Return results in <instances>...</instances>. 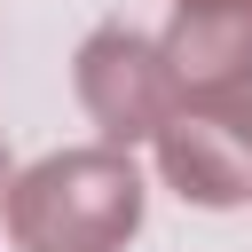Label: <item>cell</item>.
Returning <instances> with one entry per match:
<instances>
[{
    "label": "cell",
    "mask_w": 252,
    "mask_h": 252,
    "mask_svg": "<svg viewBox=\"0 0 252 252\" xmlns=\"http://www.w3.org/2000/svg\"><path fill=\"white\" fill-rule=\"evenodd\" d=\"M24 252H110L134 220H142V181L126 158L110 150H79V158H55L39 165L16 205H8Z\"/></svg>",
    "instance_id": "cell-1"
},
{
    "label": "cell",
    "mask_w": 252,
    "mask_h": 252,
    "mask_svg": "<svg viewBox=\"0 0 252 252\" xmlns=\"http://www.w3.org/2000/svg\"><path fill=\"white\" fill-rule=\"evenodd\" d=\"M165 165L181 181V197H205V205H228L252 189V118H181L165 134Z\"/></svg>",
    "instance_id": "cell-2"
},
{
    "label": "cell",
    "mask_w": 252,
    "mask_h": 252,
    "mask_svg": "<svg viewBox=\"0 0 252 252\" xmlns=\"http://www.w3.org/2000/svg\"><path fill=\"white\" fill-rule=\"evenodd\" d=\"M173 63H181V79L252 71V0H197L173 32Z\"/></svg>",
    "instance_id": "cell-3"
},
{
    "label": "cell",
    "mask_w": 252,
    "mask_h": 252,
    "mask_svg": "<svg viewBox=\"0 0 252 252\" xmlns=\"http://www.w3.org/2000/svg\"><path fill=\"white\" fill-rule=\"evenodd\" d=\"M0 181H8V158H0Z\"/></svg>",
    "instance_id": "cell-4"
}]
</instances>
